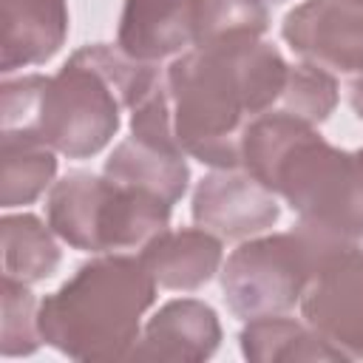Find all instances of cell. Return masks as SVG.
<instances>
[{"instance_id":"5","label":"cell","mask_w":363,"mask_h":363,"mask_svg":"<svg viewBox=\"0 0 363 363\" xmlns=\"http://www.w3.org/2000/svg\"><path fill=\"white\" fill-rule=\"evenodd\" d=\"M170 210L173 204L150 193L85 170L54 182L45 201V218L57 238L96 255L142 250L153 235L167 230Z\"/></svg>"},{"instance_id":"18","label":"cell","mask_w":363,"mask_h":363,"mask_svg":"<svg viewBox=\"0 0 363 363\" xmlns=\"http://www.w3.org/2000/svg\"><path fill=\"white\" fill-rule=\"evenodd\" d=\"M335 105H337V79H335V74L303 60L298 65H289L286 85H284L275 108H269V111L289 113V116L303 119V122L318 128L320 122L329 119Z\"/></svg>"},{"instance_id":"14","label":"cell","mask_w":363,"mask_h":363,"mask_svg":"<svg viewBox=\"0 0 363 363\" xmlns=\"http://www.w3.org/2000/svg\"><path fill=\"white\" fill-rule=\"evenodd\" d=\"M184 156L187 153L162 150L136 136H128L111 150L102 173L125 187H133L167 204H176L187 193V182H190V167Z\"/></svg>"},{"instance_id":"17","label":"cell","mask_w":363,"mask_h":363,"mask_svg":"<svg viewBox=\"0 0 363 363\" xmlns=\"http://www.w3.org/2000/svg\"><path fill=\"white\" fill-rule=\"evenodd\" d=\"M57 176V150L0 139V207H23L43 196Z\"/></svg>"},{"instance_id":"9","label":"cell","mask_w":363,"mask_h":363,"mask_svg":"<svg viewBox=\"0 0 363 363\" xmlns=\"http://www.w3.org/2000/svg\"><path fill=\"white\" fill-rule=\"evenodd\" d=\"M190 213L196 227H204L221 241H244L267 233L278 221L281 207L275 193L244 167H224L196 184Z\"/></svg>"},{"instance_id":"13","label":"cell","mask_w":363,"mask_h":363,"mask_svg":"<svg viewBox=\"0 0 363 363\" xmlns=\"http://www.w3.org/2000/svg\"><path fill=\"white\" fill-rule=\"evenodd\" d=\"M139 261L162 289L193 292L221 267V238L204 227L162 230L142 250Z\"/></svg>"},{"instance_id":"2","label":"cell","mask_w":363,"mask_h":363,"mask_svg":"<svg viewBox=\"0 0 363 363\" xmlns=\"http://www.w3.org/2000/svg\"><path fill=\"white\" fill-rule=\"evenodd\" d=\"M289 62L264 40L193 45L164 68L173 133L182 150L216 170L241 167V136L275 108Z\"/></svg>"},{"instance_id":"22","label":"cell","mask_w":363,"mask_h":363,"mask_svg":"<svg viewBox=\"0 0 363 363\" xmlns=\"http://www.w3.org/2000/svg\"><path fill=\"white\" fill-rule=\"evenodd\" d=\"M264 3H281V0H264Z\"/></svg>"},{"instance_id":"3","label":"cell","mask_w":363,"mask_h":363,"mask_svg":"<svg viewBox=\"0 0 363 363\" xmlns=\"http://www.w3.org/2000/svg\"><path fill=\"white\" fill-rule=\"evenodd\" d=\"M241 167L281 196L298 221L346 241L363 238V147L340 150L315 125L264 111L241 136Z\"/></svg>"},{"instance_id":"4","label":"cell","mask_w":363,"mask_h":363,"mask_svg":"<svg viewBox=\"0 0 363 363\" xmlns=\"http://www.w3.org/2000/svg\"><path fill=\"white\" fill-rule=\"evenodd\" d=\"M156 286L139 255L102 252L40 301L43 343L82 363L130 357Z\"/></svg>"},{"instance_id":"11","label":"cell","mask_w":363,"mask_h":363,"mask_svg":"<svg viewBox=\"0 0 363 363\" xmlns=\"http://www.w3.org/2000/svg\"><path fill=\"white\" fill-rule=\"evenodd\" d=\"M204 0H125L116 45L142 60L159 62L196 45Z\"/></svg>"},{"instance_id":"12","label":"cell","mask_w":363,"mask_h":363,"mask_svg":"<svg viewBox=\"0 0 363 363\" xmlns=\"http://www.w3.org/2000/svg\"><path fill=\"white\" fill-rule=\"evenodd\" d=\"M0 71L48 62L68 37L65 0H0Z\"/></svg>"},{"instance_id":"10","label":"cell","mask_w":363,"mask_h":363,"mask_svg":"<svg viewBox=\"0 0 363 363\" xmlns=\"http://www.w3.org/2000/svg\"><path fill=\"white\" fill-rule=\"evenodd\" d=\"M221 343V323L210 303L196 298L167 301L142 329L130 360L159 363H201L216 354Z\"/></svg>"},{"instance_id":"23","label":"cell","mask_w":363,"mask_h":363,"mask_svg":"<svg viewBox=\"0 0 363 363\" xmlns=\"http://www.w3.org/2000/svg\"><path fill=\"white\" fill-rule=\"evenodd\" d=\"M354 3H363V0H354Z\"/></svg>"},{"instance_id":"1","label":"cell","mask_w":363,"mask_h":363,"mask_svg":"<svg viewBox=\"0 0 363 363\" xmlns=\"http://www.w3.org/2000/svg\"><path fill=\"white\" fill-rule=\"evenodd\" d=\"M164 71L119 45H82L54 74H28L0 85V139L51 147L68 159L96 156Z\"/></svg>"},{"instance_id":"20","label":"cell","mask_w":363,"mask_h":363,"mask_svg":"<svg viewBox=\"0 0 363 363\" xmlns=\"http://www.w3.org/2000/svg\"><path fill=\"white\" fill-rule=\"evenodd\" d=\"M37 312L40 303L31 295L28 284L3 278V335H0L3 357H23L40 349L43 335H40Z\"/></svg>"},{"instance_id":"7","label":"cell","mask_w":363,"mask_h":363,"mask_svg":"<svg viewBox=\"0 0 363 363\" xmlns=\"http://www.w3.org/2000/svg\"><path fill=\"white\" fill-rule=\"evenodd\" d=\"M303 320L346 360H363V250L337 244L301 295Z\"/></svg>"},{"instance_id":"15","label":"cell","mask_w":363,"mask_h":363,"mask_svg":"<svg viewBox=\"0 0 363 363\" xmlns=\"http://www.w3.org/2000/svg\"><path fill=\"white\" fill-rule=\"evenodd\" d=\"M241 352L252 363H292V360H346L329 340H323L306 320L284 315H261L244 323Z\"/></svg>"},{"instance_id":"8","label":"cell","mask_w":363,"mask_h":363,"mask_svg":"<svg viewBox=\"0 0 363 363\" xmlns=\"http://www.w3.org/2000/svg\"><path fill=\"white\" fill-rule=\"evenodd\" d=\"M281 37L306 62L363 77V3L303 0L284 17Z\"/></svg>"},{"instance_id":"6","label":"cell","mask_w":363,"mask_h":363,"mask_svg":"<svg viewBox=\"0 0 363 363\" xmlns=\"http://www.w3.org/2000/svg\"><path fill=\"white\" fill-rule=\"evenodd\" d=\"M343 241L303 221L289 233L244 238L221 267V292L230 312L241 320L289 312L301 303L320 261Z\"/></svg>"},{"instance_id":"19","label":"cell","mask_w":363,"mask_h":363,"mask_svg":"<svg viewBox=\"0 0 363 363\" xmlns=\"http://www.w3.org/2000/svg\"><path fill=\"white\" fill-rule=\"evenodd\" d=\"M269 28L264 0H204L196 45L221 40H261Z\"/></svg>"},{"instance_id":"16","label":"cell","mask_w":363,"mask_h":363,"mask_svg":"<svg viewBox=\"0 0 363 363\" xmlns=\"http://www.w3.org/2000/svg\"><path fill=\"white\" fill-rule=\"evenodd\" d=\"M3 235V278H14L23 284L45 281L60 267V244L57 233L45 227L31 213L3 216L0 218Z\"/></svg>"},{"instance_id":"21","label":"cell","mask_w":363,"mask_h":363,"mask_svg":"<svg viewBox=\"0 0 363 363\" xmlns=\"http://www.w3.org/2000/svg\"><path fill=\"white\" fill-rule=\"evenodd\" d=\"M349 105L357 113V119H363V77H352V82H349Z\"/></svg>"}]
</instances>
